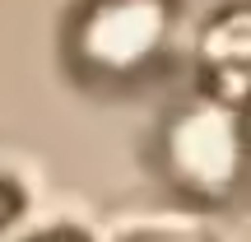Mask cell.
<instances>
[{"label":"cell","mask_w":251,"mask_h":242,"mask_svg":"<svg viewBox=\"0 0 251 242\" xmlns=\"http://www.w3.org/2000/svg\"><path fill=\"white\" fill-rule=\"evenodd\" d=\"M28 242H89V233L84 228H47V233H37V238H28Z\"/></svg>","instance_id":"obj_4"},{"label":"cell","mask_w":251,"mask_h":242,"mask_svg":"<svg viewBox=\"0 0 251 242\" xmlns=\"http://www.w3.org/2000/svg\"><path fill=\"white\" fill-rule=\"evenodd\" d=\"M196 65L205 98L228 103L237 112L251 108V5L219 9L209 19L196 42Z\"/></svg>","instance_id":"obj_3"},{"label":"cell","mask_w":251,"mask_h":242,"mask_svg":"<svg viewBox=\"0 0 251 242\" xmlns=\"http://www.w3.org/2000/svg\"><path fill=\"white\" fill-rule=\"evenodd\" d=\"M163 172L196 200H233L251 177V126L247 112L200 93L172 112L158 135Z\"/></svg>","instance_id":"obj_1"},{"label":"cell","mask_w":251,"mask_h":242,"mask_svg":"<svg viewBox=\"0 0 251 242\" xmlns=\"http://www.w3.org/2000/svg\"><path fill=\"white\" fill-rule=\"evenodd\" d=\"M172 9L153 0L135 5H89L70 19L65 33V61L79 80L93 84H126L149 75L168 42Z\"/></svg>","instance_id":"obj_2"}]
</instances>
